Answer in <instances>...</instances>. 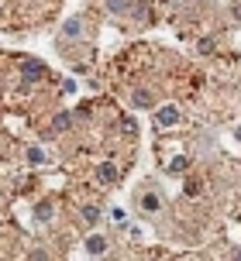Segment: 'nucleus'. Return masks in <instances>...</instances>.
Wrapping results in <instances>:
<instances>
[{
	"instance_id": "17",
	"label": "nucleus",
	"mask_w": 241,
	"mask_h": 261,
	"mask_svg": "<svg viewBox=\"0 0 241 261\" xmlns=\"http://www.w3.org/2000/svg\"><path fill=\"white\" fill-rule=\"evenodd\" d=\"M234 138H238V141H241V124H238V127H234Z\"/></svg>"
},
{
	"instance_id": "1",
	"label": "nucleus",
	"mask_w": 241,
	"mask_h": 261,
	"mask_svg": "<svg viewBox=\"0 0 241 261\" xmlns=\"http://www.w3.org/2000/svg\"><path fill=\"white\" fill-rule=\"evenodd\" d=\"M80 38H86V17L73 14L66 24L59 28V41H80Z\"/></svg>"
},
{
	"instance_id": "16",
	"label": "nucleus",
	"mask_w": 241,
	"mask_h": 261,
	"mask_svg": "<svg viewBox=\"0 0 241 261\" xmlns=\"http://www.w3.org/2000/svg\"><path fill=\"white\" fill-rule=\"evenodd\" d=\"M234 17H238V21H241V4H238V7H234Z\"/></svg>"
},
{
	"instance_id": "3",
	"label": "nucleus",
	"mask_w": 241,
	"mask_h": 261,
	"mask_svg": "<svg viewBox=\"0 0 241 261\" xmlns=\"http://www.w3.org/2000/svg\"><path fill=\"white\" fill-rule=\"evenodd\" d=\"M21 79H25V86H35V83H41V79H45V65L25 59V62H21Z\"/></svg>"
},
{
	"instance_id": "18",
	"label": "nucleus",
	"mask_w": 241,
	"mask_h": 261,
	"mask_svg": "<svg viewBox=\"0 0 241 261\" xmlns=\"http://www.w3.org/2000/svg\"><path fill=\"white\" fill-rule=\"evenodd\" d=\"M231 254H234V258H241V248H234V251H231Z\"/></svg>"
},
{
	"instance_id": "8",
	"label": "nucleus",
	"mask_w": 241,
	"mask_h": 261,
	"mask_svg": "<svg viewBox=\"0 0 241 261\" xmlns=\"http://www.w3.org/2000/svg\"><path fill=\"white\" fill-rule=\"evenodd\" d=\"M131 103H134V110H148V107L155 103V100H152V93H148V90H134Z\"/></svg>"
},
{
	"instance_id": "12",
	"label": "nucleus",
	"mask_w": 241,
	"mask_h": 261,
	"mask_svg": "<svg viewBox=\"0 0 241 261\" xmlns=\"http://www.w3.org/2000/svg\"><path fill=\"white\" fill-rule=\"evenodd\" d=\"M128 7H131L128 0H107V11L110 14H128Z\"/></svg>"
},
{
	"instance_id": "13",
	"label": "nucleus",
	"mask_w": 241,
	"mask_h": 261,
	"mask_svg": "<svg viewBox=\"0 0 241 261\" xmlns=\"http://www.w3.org/2000/svg\"><path fill=\"white\" fill-rule=\"evenodd\" d=\"M186 165H189V158L179 155V158H173V162H169V172H186Z\"/></svg>"
},
{
	"instance_id": "14",
	"label": "nucleus",
	"mask_w": 241,
	"mask_h": 261,
	"mask_svg": "<svg viewBox=\"0 0 241 261\" xmlns=\"http://www.w3.org/2000/svg\"><path fill=\"white\" fill-rule=\"evenodd\" d=\"M69 124H73V117H69V114H59V117H55V130H66Z\"/></svg>"
},
{
	"instance_id": "5",
	"label": "nucleus",
	"mask_w": 241,
	"mask_h": 261,
	"mask_svg": "<svg viewBox=\"0 0 241 261\" xmlns=\"http://www.w3.org/2000/svg\"><path fill=\"white\" fill-rule=\"evenodd\" d=\"M97 182H104V186L117 182V165H114V162H100V165H97Z\"/></svg>"
},
{
	"instance_id": "7",
	"label": "nucleus",
	"mask_w": 241,
	"mask_h": 261,
	"mask_svg": "<svg viewBox=\"0 0 241 261\" xmlns=\"http://www.w3.org/2000/svg\"><path fill=\"white\" fill-rule=\"evenodd\" d=\"M80 217L90 223V227H97V223H100V217H104V210L97 206V203H86V206H80Z\"/></svg>"
},
{
	"instance_id": "4",
	"label": "nucleus",
	"mask_w": 241,
	"mask_h": 261,
	"mask_svg": "<svg viewBox=\"0 0 241 261\" xmlns=\"http://www.w3.org/2000/svg\"><path fill=\"white\" fill-rule=\"evenodd\" d=\"M176 120H179V107L176 103H165V107H159V114H155V127H173Z\"/></svg>"
},
{
	"instance_id": "11",
	"label": "nucleus",
	"mask_w": 241,
	"mask_h": 261,
	"mask_svg": "<svg viewBox=\"0 0 241 261\" xmlns=\"http://www.w3.org/2000/svg\"><path fill=\"white\" fill-rule=\"evenodd\" d=\"M110 223H114V227H128V213H124V210H110Z\"/></svg>"
},
{
	"instance_id": "9",
	"label": "nucleus",
	"mask_w": 241,
	"mask_h": 261,
	"mask_svg": "<svg viewBox=\"0 0 241 261\" xmlns=\"http://www.w3.org/2000/svg\"><path fill=\"white\" fill-rule=\"evenodd\" d=\"M52 217H55V206H52V203H41V206L35 210V220H38V223H49Z\"/></svg>"
},
{
	"instance_id": "10",
	"label": "nucleus",
	"mask_w": 241,
	"mask_h": 261,
	"mask_svg": "<svg viewBox=\"0 0 241 261\" xmlns=\"http://www.w3.org/2000/svg\"><path fill=\"white\" fill-rule=\"evenodd\" d=\"M28 162H31V165H45V162H49V155H45L41 148H28Z\"/></svg>"
},
{
	"instance_id": "2",
	"label": "nucleus",
	"mask_w": 241,
	"mask_h": 261,
	"mask_svg": "<svg viewBox=\"0 0 241 261\" xmlns=\"http://www.w3.org/2000/svg\"><path fill=\"white\" fill-rule=\"evenodd\" d=\"M162 206H165V199H162L159 189H141V193H138V210H141V213L155 217V213H162Z\"/></svg>"
},
{
	"instance_id": "6",
	"label": "nucleus",
	"mask_w": 241,
	"mask_h": 261,
	"mask_svg": "<svg viewBox=\"0 0 241 261\" xmlns=\"http://www.w3.org/2000/svg\"><path fill=\"white\" fill-rule=\"evenodd\" d=\"M83 248H86V254H107V237L104 234H90Z\"/></svg>"
},
{
	"instance_id": "15",
	"label": "nucleus",
	"mask_w": 241,
	"mask_h": 261,
	"mask_svg": "<svg viewBox=\"0 0 241 261\" xmlns=\"http://www.w3.org/2000/svg\"><path fill=\"white\" fill-rule=\"evenodd\" d=\"M62 93H69V96H73V93H76V79H66V83H62Z\"/></svg>"
}]
</instances>
